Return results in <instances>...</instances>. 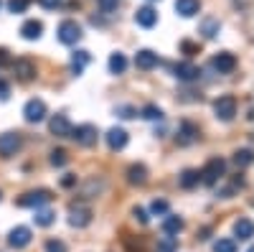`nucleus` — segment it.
Wrapping results in <instances>:
<instances>
[{
  "label": "nucleus",
  "mask_w": 254,
  "mask_h": 252,
  "mask_svg": "<svg viewBox=\"0 0 254 252\" xmlns=\"http://www.w3.org/2000/svg\"><path fill=\"white\" fill-rule=\"evenodd\" d=\"M224 171H226V163H224L221 158H211V161L206 163V168L201 171V183H203V186H216L219 178L224 176Z\"/></svg>",
  "instance_id": "obj_1"
},
{
  "label": "nucleus",
  "mask_w": 254,
  "mask_h": 252,
  "mask_svg": "<svg viewBox=\"0 0 254 252\" xmlns=\"http://www.w3.org/2000/svg\"><path fill=\"white\" fill-rule=\"evenodd\" d=\"M81 36L84 33H81V26L76 23V20H64V23L56 28V38L61 41V44H66V46H74Z\"/></svg>",
  "instance_id": "obj_2"
},
{
  "label": "nucleus",
  "mask_w": 254,
  "mask_h": 252,
  "mask_svg": "<svg viewBox=\"0 0 254 252\" xmlns=\"http://www.w3.org/2000/svg\"><path fill=\"white\" fill-rule=\"evenodd\" d=\"M214 115L221 120V122H231L237 115V99L231 97V94H224L214 102Z\"/></svg>",
  "instance_id": "obj_3"
},
{
  "label": "nucleus",
  "mask_w": 254,
  "mask_h": 252,
  "mask_svg": "<svg viewBox=\"0 0 254 252\" xmlns=\"http://www.w3.org/2000/svg\"><path fill=\"white\" fill-rule=\"evenodd\" d=\"M97 128L94 125H76V128H71V133H69V138H74L79 145H84V148H89V145H94L97 143Z\"/></svg>",
  "instance_id": "obj_4"
},
{
  "label": "nucleus",
  "mask_w": 254,
  "mask_h": 252,
  "mask_svg": "<svg viewBox=\"0 0 254 252\" xmlns=\"http://www.w3.org/2000/svg\"><path fill=\"white\" fill-rule=\"evenodd\" d=\"M69 224L81 229V227H89L92 224V209L89 206H81V204H71L69 206Z\"/></svg>",
  "instance_id": "obj_5"
},
{
  "label": "nucleus",
  "mask_w": 254,
  "mask_h": 252,
  "mask_svg": "<svg viewBox=\"0 0 254 252\" xmlns=\"http://www.w3.org/2000/svg\"><path fill=\"white\" fill-rule=\"evenodd\" d=\"M51 201V194L46 191V188H38V191H28L18 199V206H28V209H41L46 206Z\"/></svg>",
  "instance_id": "obj_6"
},
{
  "label": "nucleus",
  "mask_w": 254,
  "mask_h": 252,
  "mask_svg": "<svg viewBox=\"0 0 254 252\" xmlns=\"http://www.w3.org/2000/svg\"><path fill=\"white\" fill-rule=\"evenodd\" d=\"M23 115H26L28 122H41V120H46V115H49L46 102H44V99H28L26 107H23Z\"/></svg>",
  "instance_id": "obj_7"
},
{
  "label": "nucleus",
  "mask_w": 254,
  "mask_h": 252,
  "mask_svg": "<svg viewBox=\"0 0 254 252\" xmlns=\"http://www.w3.org/2000/svg\"><path fill=\"white\" fill-rule=\"evenodd\" d=\"M211 67H214L219 74H231L237 69V56L229 54V51H221V54H216L214 59H211Z\"/></svg>",
  "instance_id": "obj_8"
},
{
  "label": "nucleus",
  "mask_w": 254,
  "mask_h": 252,
  "mask_svg": "<svg viewBox=\"0 0 254 252\" xmlns=\"http://www.w3.org/2000/svg\"><path fill=\"white\" fill-rule=\"evenodd\" d=\"M13 74L18 82H31L36 77V64L31 59H15L13 61Z\"/></svg>",
  "instance_id": "obj_9"
},
{
  "label": "nucleus",
  "mask_w": 254,
  "mask_h": 252,
  "mask_svg": "<svg viewBox=\"0 0 254 252\" xmlns=\"http://www.w3.org/2000/svg\"><path fill=\"white\" fill-rule=\"evenodd\" d=\"M31 240H33V235H31V229H28V227H15V229H10V235H8V245H10L13 250H23V247H28Z\"/></svg>",
  "instance_id": "obj_10"
},
{
  "label": "nucleus",
  "mask_w": 254,
  "mask_h": 252,
  "mask_svg": "<svg viewBox=\"0 0 254 252\" xmlns=\"http://www.w3.org/2000/svg\"><path fill=\"white\" fill-rule=\"evenodd\" d=\"M20 151V135L18 133H3L0 135V156L10 158Z\"/></svg>",
  "instance_id": "obj_11"
},
{
  "label": "nucleus",
  "mask_w": 254,
  "mask_h": 252,
  "mask_svg": "<svg viewBox=\"0 0 254 252\" xmlns=\"http://www.w3.org/2000/svg\"><path fill=\"white\" fill-rule=\"evenodd\" d=\"M196 138H198V128L193 122H181L178 125V133H176V143L178 145H190V143H196Z\"/></svg>",
  "instance_id": "obj_12"
},
{
  "label": "nucleus",
  "mask_w": 254,
  "mask_h": 252,
  "mask_svg": "<svg viewBox=\"0 0 254 252\" xmlns=\"http://www.w3.org/2000/svg\"><path fill=\"white\" fill-rule=\"evenodd\" d=\"M173 74H176V79H181V82H193V79L201 77V69H198L196 64H190V61H181V64L173 67Z\"/></svg>",
  "instance_id": "obj_13"
},
{
  "label": "nucleus",
  "mask_w": 254,
  "mask_h": 252,
  "mask_svg": "<svg viewBox=\"0 0 254 252\" xmlns=\"http://www.w3.org/2000/svg\"><path fill=\"white\" fill-rule=\"evenodd\" d=\"M49 130H51L56 138H69V133H71V122H69L66 115H54V117L49 120Z\"/></svg>",
  "instance_id": "obj_14"
},
{
  "label": "nucleus",
  "mask_w": 254,
  "mask_h": 252,
  "mask_svg": "<svg viewBox=\"0 0 254 252\" xmlns=\"http://www.w3.org/2000/svg\"><path fill=\"white\" fill-rule=\"evenodd\" d=\"M135 20H137V26H142V28H153L158 23V10L150 8V5H142V8H137Z\"/></svg>",
  "instance_id": "obj_15"
},
{
  "label": "nucleus",
  "mask_w": 254,
  "mask_h": 252,
  "mask_svg": "<svg viewBox=\"0 0 254 252\" xmlns=\"http://www.w3.org/2000/svg\"><path fill=\"white\" fill-rule=\"evenodd\" d=\"M135 67L137 69H155L158 67V54L155 51H150V49H140L137 54H135Z\"/></svg>",
  "instance_id": "obj_16"
},
{
  "label": "nucleus",
  "mask_w": 254,
  "mask_h": 252,
  "mask_svg": "<svg viewBox=\"0 0 254 252\" xmlns=\"http://www.w3.org/2000/svg\"><path fill=\"white\" fill-rule=\"evenodd\" d=\"M127 140H130V135H127L125 128H112V130L107 133V145H110V151H122L125 145H127Z\"/></svg>",
  "instance_id": "obj_17"
},
{
  "label": "nucleus",
  "mask_w": 254,
  "mask_h": 252,
  "mask_svg": "<svg viewBox=\"0 0 254 252\" xmlns=\"http://www.w3.org/2000/svg\"><path fill=\"white\" fill-rule=\"evenodd\" d=\"M41 33H44V23H41V20H26V23L20 26V36L26 41H36V38H41Z\"/></svg>",
  "instance_id": "obj_18"
},
{
  "label": "nucleus",
  "mask_w": 254,
  "mask_h": 252,
  "mask_svg": "<svg viewBox=\"0 0 254 252\" xmlns=\"http://www.w3.org/2000/svg\"><path fill=\"white\" fill-rule=\"evenodd\" d=\"M198 10H201L198 0H176V13L183 15V18H193Z\"/></svg>",
  "instance_id": "obj_19"
},
{
  "label": "nucleus",
  "mask_w": 254,
  "mask_h": 252,
  "mask_svg": "<svg viewBox=\"0 0 254 252\" xmlns=\"http://www.w3.org/2000/svg\"><path fill=\"white\" fill-rule=\"evenodd\" d=\"M234 235L239 237V240H252L254 237V222L252 219H247V217H242V219H237V224H234Z\"/></svg>",
  "instance_id": "obj_20"
},
{
  "label": "nucleus",
  "mask_w": 254,
  "mask_h": 252,
  "mask_svg": "<svg viewBox=\"0 0 254 252\" xmlns=\"http://www.w3.org/2000/svg\"><path fill=\"white\" fill-rule=\"evenodd\" d=\"M127 181H130L132 186H142V183H147V168H145L142 163L130 166V171H127Z\"/></svg>",
  "instance_id": "obj_21"
},
{
  "label": "nucleus",
  "mask_w": 254,
  "mask_h": 252,
  "mask_svg": "<svg viewBox=\"0 0 254 252\" xmlns=\"http://www.w3.org/2000/svg\"><path fill=\"white\" fill-rule=\"evenodd\" d=\"M181 229H183V219H181V217L165 214V219H163V232H165V235H178Z\"/></svg>",
  "instance_id": "obj_22"
},
{
  "label": "nucleus",
  "mask_w": 254,
  "mask_h": 252,
  "mask_svg": "<svg viewBox=\"0 0 254 252\" xmlns=\"http://www.w3.org/2000/svg\"><path fill=\"white\" fill-rule=\"evenodd\" d=\"M178 183H181L183 188H193V186L201 183V173L193 171V168H188V171H183V173L178 176Z\"/></svg>",
  "instance_id": "obj_23"
},
{
  "label": "nucleus",
  "mask_w": 254,
  "mask_h": 252,
  "mask_svg": "<svg viewBox=\"0 0 254 252\" xmlns=\"http://www.w3.org/2000/svg\"><path fill=\"white\" fill-rule=\"evenodd\" d=\"M89 51H76L74 56H71V69H74V74H81L84 72V67L89 64Z\"/></svg>",
  "instance_id": "obj_24"
},
{
  "label": "nucleus",
  "mask_w": 254,
  "mask_h": 252,
  "mask_svg": "<svg viewBox=\"0 0 254 252\" xmlns=\"http://www.w3.org/2000/svg\"><path fill=\"white\" fill-rule=\"evenodd\" d=\"M33 222H36L38 227H51V224L56 222V214L51 212V209H36Z\"/></svg>",
  "instance_id": "obj_25"
},
{
  "label": "nucleus",
  "mask_w": 254,
  "mask_h": 252,
  "mask_svg": "<svg viewBox=\"0 0 254 252\" xmlns=\"http://www.w3.org/2000/svg\"><path fill=\"white\" fill-rule=\"evenodd\" d=\"M125 69H127L125 54H112V56H110V72H112V74H125Z\"/></svg>",
  "instance_id": "obj_26"
},
{
  "label": "nucleus",
  "mask_w": 254,
  "mask_h": 252,
  "mask_svg": "<svg viewBox=\"0 0 254 252\" xmlns=\"http://www.w3.org/2000/svg\"><path fill=\"white\" fill-rule=\"evenodd\" d=\"M234 163H237L239 168H247V166H252V163H254V151H249V148H242V151H237V153H234Z\"/></svg>",
  "instance_id": "obj_27"
},
{
  "label": "nucleus",
  "mask_w": 254,
  "mask_h": 252,
  "mask_svg": "<svg viewBox=\"0 0 254 252\" xmlns=\"http://www.w3.org/2000/svg\"><path fill=\"white\" fill-rule=\"evenodd\" d=\"M219 20L216 18H203V23H201V33L206 36V38H214L216 33H219Z\"/></svg>",
  "instance_id": "obj_28"
},
{
  "label": "nucleus",
  "mask_w": 254,
  "mask_h": 252,
  "mask_svg": "<svg viewBox=\"0 0 254 252\" xmlns=\"http://www.w3.org/2000/svg\"><path fill=\"white\" fill-rule=\"evenodd\" d=\"M176 250H178V240L173 235H168L158 242V252H176Z\"/></svg>",
  "instance_id": "obj_29"
},
{
  "label": "nucleus",
  "mask_w": 254,
  "mask_h": 252,
  "mask_svg": "<svg viewBox=\"0 0 254 252\" xmlns=\"http://www.w3.org/2000/svg\"><path fill=\"white\" fill-rule=\"evenodd\" d=\"M49 161H51L54 168H61V166H66V163H69V153H66V151H61V148H59V151H51V158H49Z\"/></svg>",
  "instance_id": "obj_30"
},
{
  "label": "nucleus",
  "mask_w": 254,
  "mask_h": 252,
  "mask_svg": "<svg viewBox=\"0 0 254 252\" xmlns=\"http://www.w3.org/2000/svg\"><path fill=\"white\" fill-rule=\"evenodd\" d=\"M140 115H142L145 120H163V110L155 107V104H145V107L140 110Z\"/></svg>",
  "instance_id": "obj_31"
},
{
  "label": "nucleus",
  "mask_w": 254,
  "mask_h": 252,
  "mask_svg": "<svg viewBox=\"0 0 254 252\" xmlns=\"http://www.w3.org/2000/svg\"><path fill=\"white\" fill-rule=\"evenodd\" d=\"M214 252H237V242L229 240V237H221V240H216Z\"/></svg>",
  "instance_id": "obj_32"
},
{
  "label": "nucleus",
  "mask_w": 254,
  "mask_h": 252,
  "mask_svg": "<svg viewBox=\"0 0 254 252\" xmlns=\"http://www.w3.org/2000/svg\"><path fill=\"white\" fill-rule=\"evenodd\" d=\"M115 115H120L122 120H130V117H135V115H137V110H135V107H130V104H120V107L115 110Z\"/></svg>",
  "instance_id": "obj_33"
},
{
  "label": "nucleus",
  "mask_w": 254,
  "mask_h": 252,
  "mask_svg": "<svg viewBox=\"0 0 254 252\" xmlns=\"http://www.w3.org/2000/svg\"><path fill=\"white\" fill-rule=\"evenodd\" d=\"M8 8H10V13H26L28 0H8Z\"/></svg>",
  "instance_id": "obj_34"
},
{
  "label": "nucleus",
  "mask_w": 254,
  "mask_h": 252,
  "mask_svg": "<svg viewBox=\"0 0 254 252\" xmlns=\"http://www.w3.org/2000/svg\"><path fill=\"white\" fill-rule=\"evenodd\" d=\"M44 250H46V252H66V245H64L61 240H49V242L44 245Z\"/></svg>",
  "instance_id": "obj_35"
},
{
  "label": "nucleus",
  "mask_w": 254,
  "mask_h": 252,
  "mask_svg": "<svg viewBox=\"0 0 254 252\" xmlns=\"http://www.w3.org/2000/svg\"><path fill=\"white\" fill-rule=\"evenodd\" d=\"M150 212H153V214H168V201L155 199V201L150 204Z\"/></svg>",
  "instance_id": "obj_36"
},
{
  "label": "nucleus",
  "mask_w": 254,
  "mask_h": 252,
  "mask_svg": "<svg viewBox=\"0 0 254 252\" xmlns=\"http://www.w3.org/2000/svg\"><path fill=\"white\" fill-rule=\"evenodd\" d=\"M117 3H120V0H97V5H99L104 13H112V10L117 8Z\"/></svg>",
  "instance_id": "obj_37"
},
{
  "label": "nucleus",
  "mask_w": 254,
  "mask_h": 252,
  "mask_svg": "<svg viewBox=\"0 0 254 252\" xmlns=\"http://www.w3.org/2000/svg\"><path fill=\"white\" fill-rule=\"evenodd\" d=\"M132 217H135L140 224H147V222H150V219H147V212H145V209H140V206L132 209Z\"/></svg>",
  "instance_id": "obj_38"
},
{
  "label": "nucleus",
  "mask_w": 254,
  "mask_h": 252,
  "mask_svg": "<svg viewBox=\"0 0 254 252\" xmlns=\"http://www.w3.org/2000/svg\"><path fill=\"white\" fill-rule=\"evenodd\" d=\"M8 97H10V84L0 79V102H5Z\"/></svg>",
  "instance_id": "obj_39"
},
{
  "label": "nucleus",
  "mask_w": 254,
  "mask_h": 252,
  "mask_svg": "<svg viewBox=\"0 0 254 252\" xmlns=\"http://www.w3.org/2000/svg\"><path fill=\"white\" fill-rule=\"evenodd\" d=\"M61 186H64V188H71V186H76V176H74V173H66V176L61 178Z\"/></svg>",
  "instance_id": "obj_40"
},
{
  "label": "nucleus",
  "mask_w": 254,
  "mask_h": 252,
  "mask_svg": "<svg viewBox=\"0 0 254 252\" xmlns=\"http://www.w3.org/2000/svg\"><path fill=\"white\" fill-rule=\"evenodd\" d=\"M38 3L44 5V8H49V10H56L61 5V0H38Z\"/></svg>",
  "instance_id": "obj_41"
},
{
  "label": "nucleus",
  "mask_w": 254,
  "mask_h": 252,
  "mask_svg": "<svg viewBox=\"0 0 254 252\" xmlns=\"http://www.w3.org/2000/svg\"><path fill=\"white\" fill-rule=\"evenodd\" d=\"M3 64H8V51L0 49V67H3Z\"/></svg>",
  "instance_id": "obj_42"
},
{
  "label": "nucleus",
  "mask_w": 254,
  "mask_h": 252,
  "mask_svg": "<svg viewBox=\"0 0 254 252\" xmlns=\"http://www.w3.org/2000/svg\"><path fill=\"white\" fill-rule=\"evenodd\" d=\"M181 46H183V51H196V46H193V44H188V41H183Z\"/></svg>",
  "instance_id": "obj_43"
},
{
  "label": "nucleus",
  "mask_w": 254,
  "mask_h": 252,
  "mask_svg": "<svg viewBox=\"0 0 254 252\" xmlns=\"http://www.w3.org/2000/svg\"><path fill=\"white\" fill-rule=\"evenodd\" d=\"M0 8H3V0H0Z\"/></svg>",
  "instance_id": "obj_44"
},
{
  "label": "nucleus",
  "mask_w": 254,
  "mask_h": 252,
  "mask_svg": "<svg viewBox=\"0 0 254 252\" xmlns=\"http://www.w3.org/2000/svg\"><path fill=\"white\" fill-rule=\"evenodd\" d=\"M0 199H3V194H0Z\"/></svg>",
  "instance_id": "obj_45"
}]
</instances>
